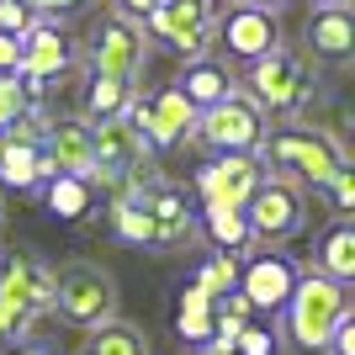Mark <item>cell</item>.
Listing matches in <instances>:
<instances>
[{
  "instance_id": "cell-1",
  "label": "cell",
  "mask_w": 355,
  "mask_h": 355,
  "mask_svg": "<svg viewBox=\"0 0 355 355\" xmlns=\"http://www.w3.org/2000/svg\"><path fill=\"white\" fill-rule=\"evenodd\" d=\"M106 223L117 244H133V250H154V254H175V250H191L202 244L196 234V207L186 186L164 175H148L128 191H112L106 196Z\"/></svg>"
},
{
  "instance_id": "cell-2",
  "label": "cell",
  "mask_w": 355,
  "mask_h": 355,
  "mask_svg": "<svg viewBox=\"0 0 355 355\" xmlns=\"http://www.w3.org/2000/svg\"><path fill=\"white\" fill-rule=\"evenodd\" d=\"M239 90L266 112V122H302L318 101V64L308 53H297V48L276 43L266 59L244 64Z\"/></svg>"
},
{
  "instance_id": "cell-3",
  "label": "cell",
  "mask_w": 355,
  "mask_h": 355,
  "mask_svg": "<svg viewBox=\"0 0 355 355\" xmlns=\"http://www.w3.org/2000/svg\"><path fill=\"white\" fill-rule=\"evenodd\" d=\"M254 154H260V164L270 175L292 180L302 191H318L340 164H350L345 138L329 133V128H313V122H276V128H266Z\"/></svg>"
},
{
  "instance_id": "cell-4",
  "label": "cell",
  "mask_w": 355,
  "mask_h": 355,
  "mask_svg": "<svg viewBox=\"0 0 355 355\" xmlns=\"http://www.w3.org/2000/svg\"><path fill=\"white\" fill-rule=\"evenodd\" d=\"M53 318V266L32 250L0 254V345H27Z\"/></svg>"
},
{
  "instance_id": "cell-5",
  "label": "cell",
  "mask_w": 355,
  "mask_h": 355,
  "mask_svg": "<svg viewBox=\"0 0 355 355\" xmlns=\"http://www.w3.org/2000/svg\"><path fill=\"white\" fill-rule=\"evenodd\" d=\"M345 313H350V286H340V282H329L324 270L302 266L292 297L282 302V334H286L292 350L324 355L329 334H334V324H340Z\"/></svg>"
},
{
  "instance_id": "cell-6",
  "label": "cell",
  "mask_w": 355,
  "mask_h": 355,
  "mask_svg": "<svg viewBox=\"0 0 355 355\" xmlns=\"http://www.w3.org/2000/svg\"><path fill=\"white\" fill-rule=\"evenodd\" d=\"M53 313H59L69 329L90 334V329L122 318V292H117V276L101 266V260H64L53 266Z\"/></svg>"
},
{
  "instance_id": "cell-7",
  "label": "cell",
  "mask_w": 355,
  "mask_h": 355,
  "mask_svg": "<svg viewBox=\"0 0 355 355\" xmlns=\"http://www.w3.org/2000/svg\"><path fill=\"white\" fill-rule=\"evenodd\" d=\"M148 43H164L180 64L218 48V0H154L144 16Z\"/></svg>"
},
{
  "instance_id": "cell-8",
  "label": "cell",
  "mask_w": 355,
  "mask_h": 355,
  "mask_svg": "<svg viewBox=\"0 0 355 355\" xmlns=\"http://www.w3.org/2000/svg\"><path fill=\"white\" fill-rule=\"evenodd\" d=\"M148 32L138 16L128 11H106L96 27H90V43H85V74H122V80H144L148 69Z\"/></svg>"
},
{
  "instance_id": "cell-9",
  "label": "cell",
  "mask_w": 355,
  "mask_h": 355,
  "mask_svg": "<svg viewBox=\"0 0 355 355\" xmlns=\"http://www.w3.org/2000/svg\"><path fill=\"white\" fill-rule=\"evenodd\" d=\"M266 112L244 96V90H228L218 106L196 112V128H191V144L212 148V154H254L260 138H266Z\"/></svg>"
},
{
  "instance_id": "cell-10",
  "label": "cell",
  "mask_w": 355,
  "mask_h": 355,
  "mask_svg": "<svg viewBox=\"0 0 355 355\" xmlns=\"http://www.w3.org/2000/svg\"><path fill=\"white\" fill-rule=\"evenodd\" d=\"M244 223H250V244H286L308 228V191L282 175H266L244 202Z\"/></svg>"
},
{
  "instance_id": "cell-11",
  "label": "cell",
  "mask_w": 355,
  "mask_h": 355,
  "mask_svg": "<svg viewBox=\"0 0 355 355\" xmlns=\"http://www.w3.org/2000/svg\"><path fill=\"white\" fill-rule=\"evenodd\" d=\"M122 117H128L138 133H144V144L154 148V154H175L180 144H191L196 106L186 101L175 85H164V90H154V96H144V90H138L133 106H128Z\"/></svg>"
},
{
  "instance_id": "cell-12",
  "label": "cell",
  "mask_w": 355,
  "mask_h": 355,
  "mask_svg": "<svg viewBox=\"0 0 355 355\" xmlns=\"http://www.w3.org/2000/svg\"><path fill=\"white\" fill-rule=\"evenodd\" d=\"M69 69H74L69 37L59 32V21H48V16H43V21L21 37V85H27L32 101H43V96L59 85Z\"/></svg>"
},
{
  "instance_id": "cell-13",
  "label": "cell",
  "mask_w": 355,
  "mask_h": 355,
  "mask_svg": "<svg viewBox=\"0 0 355 355\" xmlns=\"http://www.w3.org/2000/svg\"><path fill=\"white\" fill-rule=\"evenodd\" d=\"M254 250V244H250ZM297 276H302V266H297L292 254L282 250H254L244 266H239V292L250 297L254 313H282V302L292 297Z\"/></svg>"
},
{
  "instance_id": "cell-14",
  "label": "cell",
  "mask_w": 355,
  "mask_h": 355,
  "mask_svg": "<svg viewBox=\"0 0 355 355\" xmlns=\"http://www.w3.org/2000/svg\"><path fill=\"white\" fill-rule=\"evenodd\" d=\"M270 170L260 164V154H212L202 170H196L191 191L202 202H228V207H244L254 196V186L266 180Z\"/></svg>"
},
{
  "instance_id": "cell-15",
  "label": "cell",
  "mask_w": 355,
  "mask_h": 355,
  "mask_svg": "<svg viewBox=\"0 0 355 355\" xmlns=\"http://www.w3.org/2000/svg\"><path fill=\"white\" fill-rule=\"evenodd\" d=\"M302 53L324 69H345L355 59V11L350 6H313L302 21Z\"/></svg>"
},
{
  "instance_id": "cell-16",
  "label": "cell",
  "mask_w": 355,
  "mask_h": 355,
  "mask_svg": "<svg viewBox=\"0 0 355 355\" xmlns=\"http://www.w3.org/2000/svg\"><path fill=\"white\" fill-rule=\"evenodd\" d=\"M218 43L228 48V59L254 64V59H266L270 48L282 43V21H276V11L228 6V11H218Z\"/></svg>"
},
{
  "instance_id": "cell-17",
  "label": "cell",
  "mask_w": 355,
  "mask_h": 355,
  "mask_svg": "<svg viewBox=\"0 0 355 355\" xmlns=\"http://www.w3.org/2000/svg\"><path fill=\"white\" fill-rule=\"evenodd\" d=\"M37 148L48 154V164H53L59 175L90 180V159H96V154H90V122L85 117H53Z\"/></svg>"
},
{
  "instance_id": "cell-18",
  "label": "cell",
  "mask_w": 355,
  "mask_h": 355,
  "mask_svg": "<svg viewBox=\"0 0 355 355\" xmlns=\"http://www.w3.org/2000/svg\"><path fill=\"white\" fill-rule=\"evenodd\" d=\"M170 85H175L180 96L196 106V112H207V106H218L228 90H239V80L228 74V64H218V59L207 53V59H186V64H180V74L170 80Z\"/></svg>"
},
{
  "instance_id": "cell-19",
  "label": "cell",
  "mask_w": 355,
  "mask_h": 355,
  "mask_svg": "<svg viewBox=\"0 0 355 355\" xmlns=\"http://www.w3.org/2000/svg\"><path fill=\"white\" fill-rule=\"evenodd\" d=\"M313 270H324L329 282H340V286H350L355 282V223L350 218H334L318 234V244H313V260H308Z\"/></svg>"
},
{
  "instance_id": "cell-20",
  "label": "cell",
  "mask_w": 355,
  "mask_h": 355,
  "mask_svg": "<svg viewBox=\"0 0 355 355\" xmlns=\"http://www.w3.org/2000/svg\"><path fill=\"white\" fill-rule=\"evenodd\" d=\"M138 80H122V74H85V90H80V117L85 122H106V117H122L138 96Z\"/></svg>"
},
{
  "instance_id": "cell-21",
  "label": "cell",
  "mask_w": 355,
  "mask_h": 355,
  "mask_svg": "<svg viewBox=\"0 0 355 355\" xmlns=\"http://www.w3.org/2000/svg\"><path fill=\"white\" fill-rule=\"evenodd\" d=\"M196 234L207 239L212 250H250V223H244V207H228V202H202L196 212Z\"/></svg>"
},
{
  "instance_id": "cell-22",
  "label": "cell",
  "mask_w": 355,
  "mask_h": 355,
  "mask_svg": "<svg viewBox=\"0 0 355 355\" xmlns=\"http://www.w3.org/2000/svg\"><path fill=\"white\" fill-rule=\"evenodd\" d=\"M43 186V148L6 138L0 148V191H37Z\"/></svg>"
},
{
  "instance_id": "cell-23",
  "label": "cell",
  "mask_w": 355,
  "mask_h": 355,
  "mask_svg": "<svg viewBox=\"0 0 355 355\" xmlns=\"http://www.w3.org/2000/svg\"><path fill=\"white\" fill-rule=\"evenodd\" d=\"M37 191H43L48 212H53L59 223H85V218H90V207H96V196H90V180H80V175H53V180H43Z\"/></svg>"
},
{
  "instance_id": "cell-24",
  "label": "cell",
  "mask_w": 355,
  "mask_h": 355,
  "mask_svg": "<svg viewBox=\"0 0 355 355\" xmlns=\"http://www.w3.org/2000/svg\"><path fill=\"white\" fill-rule=\"evenodd\" d=\"M74 355H154V350H148V334H144L138 324H128V318H112V324L90 329L85 345H80Z\"/></svg>"
},
{
  "instance_id": "cell-25",
  "label": "cell",
  "mask_w": 355,
  "mask_h": 355,
  "mask_svg": "<svg viewBox=\"0 0 355 355\" xmlns=\"http://www.w3.org/2000/svg\"><path fill=\"white\" fill-rule=\"evenodd\" d=\"M212 318H218V302L191 282L186 292H180V302H175V334L186 345H207L212 340Z\"/></svg>"
},
{
  "instance_id": "cell-26",
  "label": "cell",
  "mask_w": 355,
  "mask_h": 355,
  "mask_svg": "<svg viewBox=\"0 0 355 355\" xmlns=\"http://www.w3.org/2000/svg\"><path fill=\"white\" fill-rule=\"evenodd\" d=\"M196 286L207 297H223V292H234L239 286V254H228V250H212L202 266H196V276H191Z\"/></svg>"
},
{
  "instance_id": "cell-27",
  "label": "cell",
  "mask_w": 355,
  "mask_h": 355,
  "mask_svg": "<svg viewBox=\"0 0 355 355\" xmlns=\"http://www.w3.org/2000/svg\"><path fill=\"white\" fill-rule=\"evenodd\" d=\"M318 196H324V207L334 212V218H350V212H355V170L340 164V170L318 186Z\"/></svg>"
},
{
  "instance_id": "cell-28",
  "label": "cell",
  "mask_w": 355,
  "mask_h": 355,
  "mask_svg": "<svg viewBox=\"0 0 355 355\" xmlns=\"http://www.w3.org/2000/svg\"><path fill=\"white\" fill-rule=\"evenodd\" d=\"M27 106H32V96L21 85V74H0V128H11Z\"/></svg>"
},
{
  "instance_id": "cell-29",
  "label": "cell",
  "mask_w": 355,
  "mask_h": 355,
  "mask_svg": "<svg viewBox=\"0 0 355 355\" xmlns=\"http://www.w3.org/2000/svg\"><path fill=\"white\" fill-rule=\"evenodd\" d=\"M276 350H282V340H276V329H266V324H244L239 340H234V355H276Z\"/></svg>"
},
{
  "instance_id": "cell-30",
  "label": "cell",
  "mask_w": 355,
  "mask_h": 355,
  "mask_svg": "<svg viewBox=\"0 0 355 355\" xmlns=\"http://www.w3.org/2000/svg\"><path fill=\"white\" fill-rule=\"evenodd\" d=\"M37 21H43V16L32 11L27 0H0V32H11V37H27Z\"/></svg>"
},
{
  "instance_id": "cell-31",
  "label": "cell",
  "mask_w": 355,
  "mask_h": 355,
  "mask_svg": "<svg viewBox=\"0 0 355 355\" xmlns=\"http://www.w3.org/2000/svg\"><path fill=\"white\" fill-rule=\"evenodd\" d=\"M37 16H48V21H64V16L74 11H90V6H101V0H27Z\"/></svg>"
},
{
  "instance_id": "cell-32",
  "label": "cell",
  "mask_w": 355,
  "mask_h": 355,
  "mask_svg": "<svg viewBox=\"0 0 355 355\" xmlns=\"http://www.w3.org/2000/svg\"><path fill=\"white\" fill-rule=\"evenodd\" d=\"M324 355H355V308L345 313L340 324H334V334H329V350Z\"/></svg>"
},
{
  "instance_id": "cell-33",
  "label": "cell",
  "mask_w": 355,
  "mask_h": 355,
  "mask_svg": "<svg viewBox=\"0 0 355 355\" xmlns=\"http://www.w3.org/2000/svg\"><path fill=\"white\" fill-rule=\"evenodd\" d=\"M0 74H21V37L0 32Z\"/></svg>"
},
{
  "instance_id": "cell-34",
  "label": "cell",
  "mask_w": 355,
  "mask_h": 355,
  "mask_svg": "<svg viewBox=\"0 0 355 355\" xmlns=\"http://www.w3.org/2000/svg\"><path fill=\"white\" fill-rule=\"evenodd\" d=\"M148 6H154V0H112V11H128V16H138V21L148 16Z\"/></svg>"
},
{
  "instance_id": "cell-35",
  "label": "cell",
  "mask_w": 355,
  "mask_h": 355,
  "mask_svg": "<svg viewBox=\"0 0 355 355\" xmlns=\"http://www.w3.org/2000/svg\"><path fill=\"white\" fill-rule=\"evenodd\" d=\"M11 355H59V350H53V345H11Z\"/></svg>"
},
{
  "instance_id": "cell-36",
  "label": "cell",
  "mask_w": 355,
  "mask_h": 355,
  "mask_svg": "<svg viewBox=\"0 0 355 355\" xmlns=\"http://www.w3.org/2000/svg\"><path fill=\"white\" fill-rule=\"evenodd\" d=\"M239 6H254V11H282V6H292V0H239Z\"/></svg>"
},
{
  "instance_id": "cell-37",
  "label": "cell",
  "mask_w": 355,
  "mask_h": 355,
  "mask_svg": "<svg viewBox=\"0 0 355 355\" xmlns=\"http://www.w3.org/2000/svg\"><path fill=\"white\" fill-rule=\"evenodd\" d=\"M191 355H228V350H218V345H196Z\"/></svg>"
},
{
  "instance_id": "cell-38",
  "label": "cell",
  "mask_w": 355,
  "mask_h": 355,
  "mask_svg": "<svg viewBox=\"0 0 355 355\" xmlns=\"http://www.w3.org/2000/svg\"><path fill=\"white\" fill-rule=\"evenodd\" d=\"M308 6H350V0H308Z\"/></svg>"
},
{
  "instance_id": "cell-39",
  "label": "cell",
  "mask_w": 355,
  "mask_h": 355,
  "mask_svg": "<svg viewBox=\"0 0 355 355\" xmlns=\"http://www.w3.org/2000/svg\"><path fill=\"white\" fill-rule=\"evenodd\" d=\"M0 234H6V196H0Z\"/></svg>"
},
{
  "instance_id": "cell-40",
  "label": "cell",
  "mask_w": 355,
  "mask_h": 355,
  "mask_svg": "<svg viewBox=\"0 0 355 355\" xmlns=\"http://www.w3.org/2000/svg\"><path fill=\"white\" fill-rule=\"evenodd\" d=\"M0 148H6V128H0Z\"/></svg>"
}]
</instances>
